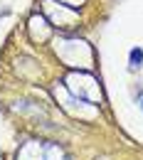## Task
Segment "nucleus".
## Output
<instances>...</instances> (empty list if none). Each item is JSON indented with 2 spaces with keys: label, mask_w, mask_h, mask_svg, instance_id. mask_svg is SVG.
I'll use <instances>...</instances> for the list:
<instances>
[{
  "label": "nucleus",
  "mask_w": 143,
  "mask_h": 160,
  "mask_svg": "<svg viewBox=\"0 0 143 160\" xmlns=\"http://www.w3.org/2000/svg\"><path fill=\"white\" fill-rule=\"evenodd\" d=\"M141 106H143V99H141Z\"/></svg>",
  "instance_id": "obj_2"
},
{
  "label": "nucleus",
  "mask_w": 143,
  "mask_h": 160,
  "mask_svg": "<svg viewBox=\"0 0 143 160\" xmlns=\"http://www.w3.org/2000/svg\"><path fill=\"white\" fill-rule=\"evenodd\" d=\"M143 67V49L133 47L131 49V69H141Z\"/></svg>",
  "instance_id": "obj_1"
}]
</instances>
